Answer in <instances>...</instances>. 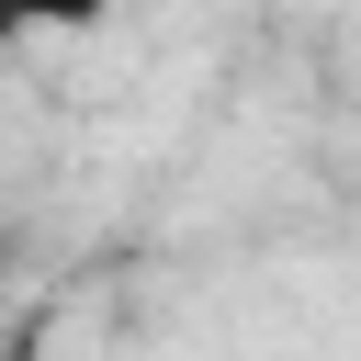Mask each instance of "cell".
I'll return each mask as SVG.
<instances>
[{
  "instance_id": "6da1fadb",
  "label": "cell",
  "mask_w": 361,
  "mask_h": 361,
  "mask_svg": "<svg viewBox=\"0 0 361 361\" xmlns=\"http://www.w3.org/2000/svg\"><path fill=\"white\" fill-rule=\"evenodd\" d=\"M124 0H0V45H23V34H90Z\"/></svg>"
}]
</instances>
